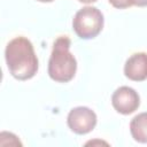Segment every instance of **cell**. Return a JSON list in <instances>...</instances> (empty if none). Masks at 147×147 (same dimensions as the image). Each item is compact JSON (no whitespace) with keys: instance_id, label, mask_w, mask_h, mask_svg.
<instances>
[{"instance_id":"cell-1","label":"cell","mask_w":147,"mask_h":147,"mask_svg":"<svg viewBox=\"0 0 147 147\" xmlns=\"http://www.w3.org/2000/svg\"><path fill=\"white\" fill-rule=\"evenodd\" d=\"M5 59L10 75L18 80L31 79L39 68L32 42L22 36L11 39L7 44Z\"/></svg>"},{"instance_id":"cell-2","label":"cell","mask_w":147,"mask_h":147,"mask_svg":"<svg viewBox=\"0 0 147 147\" xmlns=\"http://www.w3.org/2000/svg\"><path fill=\"white\" fill-rule=\"evenodd\" d=\"M71 40L68 36H60L53 44L48 61V75L57 83L70 82L77 70V61L70 52Z\"/></svg>"},{"instance_id":"cell-3","label":"cell","mask_w":147,"mask_h":147,"mask_svg":"<svg viewBox=\"0 0 147 147\" xmlns=\"http://www.w3.org/2000/svg\"><path fill=\"white\" fill-rule=\"evenodd\" d=\"M103 14L93 6L80 8L72 18V29L82 39L95 38L103 28Z\"/></svg>"},{"instance_id":"cell-4","label":"cell","mask_w":147,"mask_h":147,"mask_svg":"<svg viewBox=\"0 0 147 147\" xmlns=\"http://www.w3.org/2000/svg\"><path fill=\"white\" fill-rule=\"evenodd\" d=\"M98 122L96 114L88 107L79 106L72 108L67 117L69 129L77 134H86L91 132Z\"/></svg>"},{"instance_id":"cell-5","label":"cell","mask_w":147,"mask_h":147,"mask_svg":"<svg viewBox=\"0 0 147 147\" xmlns=\"http://www.w3.org/2000/svg\"><path fill=\"white\" fill-rule=\"evenodd\" d=\"M111 105L117 113L122 115H130L139 108L140 96L134 88L130 86H121L113 93Z\"/></svg>"},{"instance_id":"cell-6","label":"cell","mask_w":147,"mask_h":147,"mask_svg":"<svg viewBox=\"0 0 147 147\" xmlns=\"http://www.w3.org/2000/svg\"><path fill=\"white\" fill-rule=\"evenodd\" d=\"M124 75L134 82L147 79V53L139 52L132 54L124 64Z\"/></svg>"},{"instance_id":"cell-7","label":"cell","mask_w":147,"mask_h":147,"mask_svg":"<svg viewBox=\"0 0 147 147\" xmlns=\"http://www.w3.org/2000/svg\"><path fill=\"white\" fill-rule=\"evenodd\" d=\"M130 132L136 141L147 144V111L140 113L131 119Z\"/></svg>"},{"instance_id":"cell-8","label":"cell","mask_w":147,"mask_h":147,"mask_svg":"<svg viewBox=\"0 0 147 147\" xmlns=\"http://www.w3.org/2000/svg\"><path fill=\"white\" fill-rule=\"evenodd\" d=\"M109 3L118 9H124L133 6V0H108Z\"/></svg>"},{"instance_id":"cell-9","label":"cell","mask_w":147,"mask_h":147,"mask_svg":"<svg viewBox=\"0 0 147 147\" xmlns=\"http://www.w3.org/2000/svg\"><path fill=\"white\" fill-rule=\"evenodd\" d=\"M133 6L146 7L147 6V0H133Z\"/></svg>"},{"instance_id":"cell-10","label":"cell","mask_w":147,"mask_h":147,"mask_svg":"<svg viewBox=\"0 0 147 147\" xmlns=\"http://www.w3.org/2000/svg\"><path fill=\"white\" fill-rule=\"evenodd\" d=\"M78 1H80L83 3H92V2H95L96 0H78Z\"/></svg>"},{"instance_id":"cell-11","label":"cell","mask_w":147,"mask_h":147,"mask_svg":"<svg viewBox=\"0 0 147 147\" xmlns=\"http://www.w3.org/2000/svg\"><path fill=\"white\" fill-rule=\"evenodd\" d=\"M37 1H39V2H52L54 0H37Z\"/></svg>"}]
</instances>
